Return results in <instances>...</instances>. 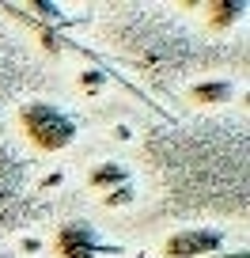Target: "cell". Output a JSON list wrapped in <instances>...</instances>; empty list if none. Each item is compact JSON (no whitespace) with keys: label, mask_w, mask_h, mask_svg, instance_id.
Instances as JSON below:
<instances>
[{"label":"cell","mask_w":250,"mask_h":258,"mask_svg":"<svg viewBox=\"0 0 250 258\" xmlns=\"http://www.w3.org/2000/svg\"><path fill=\"white\" fill-rule=\"evenodd\" d=\"M19 129H23L27 145H34L38 152H65L76 141V118L68 110H61L57 103L46 99H31V103L19 106Z\"/></svg>","instance_id":"obj_1"},{"label":"cell","mask_w":250,"mask_h":258,"mask_svg":"<svg viewBox=\"0 0 250 258\" xmlns=\"http://www.w3.org/2000/svg\"><path fill=\"white\" fill-rule=\"evenodd\" d=\"M125 247L118 243H106L88 220H65L61 232L53 235V254L57 258H114Z\"/></svg>","instance_id":"obj_2"},{"label":"cell","mask_w":250,"mask_h":258,"mask_svg":"<svg viewBox=\"0 0 250 258\" xmlns=\"http://www.w3.org/2000/svg\"><path fill=\"white\" fill-rule=\"evenodd\" d=\"M163 258H212L224 250V232L220 228H182L163 239Z\"/></svg>","instance_id":"obj_3"},{"label":"cell","mask_w":250,"mask_h":258,"mask_svg":"<svg viewBox=\"0 0 250 258\" xmlns=\"http://www.w3.org/2000/svg\"><path fill=\"white\" fill-rule=\"evenodd\" d=\"M186 99H194L197 106H224L235 99V84L231 80H197L186 88Z\"/></svg>","instance_id":"obj_4"},{"label":"cell","mask_w":250,"mask_h":258,"mask_svg":"<svg viewBox=\"0 0 250 258\" xmlns=\"http://www.w3.org/2000/svg\"><path fill=\"white\" fill-rule=\"evenodd\" d=\"M125 182H129V167L118 163V160H103L99 167H91V175H88V190H99V194H110V190H118V186H125Z\"/></svg>","instance_id":"obj_5"},{"label":"cell","mask_w":250,"mask_h":258,"mask_svg":"<svg viewBox=\"0 0 250 258\" xmlns=\"http://www.w3.org/2000/svg\"><path fill=\"white\" fill-rule=\"evenodd\" d=\"M242 12H246V4H242V0H220V4H209V27L224 31V27L239 23Z\"/></svg>","instance_id":"obj_6"},{"label":"cell","mask_w":250,"mask_h":258,"mask_svg":"<svg viewBox=\"0 0 250 258\" xmlns=\"http://www.w3.org/2000/svg\"><path fill=\"white\" fill-rule=\"evenodd\" d=\"M133 202H137V190H133V182L118 186L114 194H103V205H106V209H121V205H133Z\"/></svg>","instance_id":"obj_7"},{"label":"cell","mask_w":250,"mask_h":258,"mask_svg":"<svg viewBox=\"0 0 250 258\" xmlns=\"http://www.w3.org/2000/svg\"><path fill=\"white\" fill-rule=\"evenodd\" d=\"M80 84H84L88 91H99V88L106 84V73H103V69H84V73H80Z\"/></svg>","instance_id":"obj_8"},{"label":"cell","mask_w":250,"mask_h":258,"mask_svg":"<svg viewBox=\"0 0 250 258\" xmlns=\"http://www.w3.org/2000/svg\"><path fill=\"white\" fill-rule=\"evenodd\" d=\"M212 258H246V250H220V254H212Z\"/></svg>","instance_id":"obj_9"}]
</instances>
